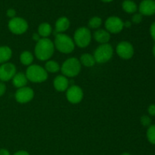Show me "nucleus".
<instances>
[{"label": "nucleus", "instance_id": "e433bc0d", "mask_svg": "<svg viewBox=\"0 0 155 155\" xmlns=\"http://www.w3.org/2000/svg\"><path fill=\"white\" fill-rule=\"evenodd\" d=\"M153 54H154V56L155 58V45H154V47H153Z\"/></svg>", "mask_w": 155, "mask_h": 155}, {"label": "nucleus", "instance_id": "72a5a7b5", "mask_svg": "<svg viewBox=\"0 0 155 155\" xmlns=\"http://www.w3.org/2000/svg\"><path fill=\"white\" fill-rule=\"evenodd\" d=\"M40 39H41L40 36H39L38 33H33V40L36 41V42H37L38 41H39Z\"/></svg>", "mask_w": 155, "mask_h": 155}, {"label": "nucleus", "instance_id": "9d476101", "mask_svg": "<svg viewBox=\"0 0 155 155\" xmlns=\"http://www.w3.org/2000/svg\"><path fill=\"white\" fill-rule=\"evenodd\" d=\"M67 99L71 104H79L83 98V89L78 86L73 85L66 91Z\"/></svg>", "mask_w": 155, "mask_h": 155}, {"label": "nucleus", "instance_id": "f8f14e48", "mask_svg": "<svg viewBox=\"0 0 155 155\" xmlns=\"http://www.w3.org/2000/svg\"><path fill=\"white\" fill-rule=\"evenodd\" d=\"M16 73V67L14 64L9 62L2 64L0 66V80L2 82L9 81L12 80Z\"/></svg>", "mask_w": 155, "mask_h": 155}, {"label": "nucleus", "instance_id": "412c9836", "mask_svg": "<svg viewBox=\"0 0 155 155\" xmlns=\"http://www.w3.org/2000/svg\"><path fill=\"white\" fill-rule=\"evenodd\" d=\"M122 8L124 12L129 14L136 13V11L138 10L136 3L132 0H124L122 3Z\"/></svg>", "mask_w": 155, "mask_h": 155}, {"label": "nucleus", "instance_id": "9b49d317", "mask_svg": "<svg viewBox=\"0 0 155 155\" xmlns=\"http://www.w3.org/2000/svg\"><path fill=\"white\" fill-rule=\"evenodd\" d=\"M15 99L20 104H27L32 101L34 97V92L33 89L28 86L18 89L15 92Z\"/></svg>", "mask_w": 155, "mask_h": 155}, {"label": "nucleus", "instance_id": "a211bd4d", "mask_svg": "<svg viewBox=\"0 0 155 155\" xmlns=\"http://www.w3.org/2000/svg\"><path fill=\"white\" fill-rule=\"evenodd\" d=\"M12 57V50L10 47L3 45L0 46V64L7 63Z\"/></svg>", "mask_w": 155, "mask_h": 155}, {"label": "nucleus", "instance_id": "ddd939ff", "mask_svg": "<svg viewBox=\"0 0 155 155\" xmlns=\"http://www.w3.org/2000/svg\"><path fill=\"white\" fill-rule=\"evenodd\" d=\"M139 10L142 15H154L155 14V0H142L139 6Z\"/></svg>", "mask_w": 155, "mask_h": 155}, {"label": "nucleus", "instance_id": "7ed1b4c3", "mask_svg": "<svg viewBox=\"0 0 155 155\" xmlns=\"http://www.w3.org/2000/svg\"><path fill=\"white\" fill-rule=\"evenodd\" d=\"M25 74L29 81L36 83H43L48 77L45 68L38 64H31L28 66Z\"/></svg>", "mask_w": 155, "mask_h": 155}, {"label": "nucleus", "instance_id": "7c9ffc66", "mask_svg": "<svg viewBox=\"0 0 155 155\" xmlns=\"http://www.w3.org/2000/svg\"><path fill=\"white\" fill-rule=\"evenodd\" d=\"M150 33H151V37L155 41V22L153 23L151 25V27H150Z\"/></svg>", "mask_w": 155, "mask_h": 155}, {"label": "nucleus", "instance_id": "393cba45", "mask_svg": "<svg viewBox=\"0 0 155 155\" xmlns=\"http://www.w3.org/2000/svg\"><path fill=\"white\" fill-rule=\"evenodd\" d=\"M147 139L152 145H155V125H151L147 130Z\"/></svg>", "mask_w": 155, "mask_h": 155}, {"label": "nucleus", "instance_id": "c85d7f7f", "mask_svg": "<svg viewBox=\"0 0 155 155\" xmlns=\"http://www.w3.org/2000/svg\"><path fill=\"white\" fill-rule=\"evenodd\" d=\"M6 92V86L3 82H0V97L2 96Z\"/></svg>", "mask_w": 155, "mask_h": 155}, {"label": "nucleus", "instance_id": "a878e982", "mask_svg": "<svg viewBox=\"0 0 155 155\" xmlns=\"http://www.w3.org/2000/svg\"><path fill=\"white\" fill-rule=\"evenodd\" d=\"M141 124L143 127H149L151 125V119L147 115H143L140 119Z\"/></svg>", "mask_w": 155, "mask_h": 155}, {"label": "nucleus", "instance_id": "aec40b11", "mask_svg": "<svg viewBox=\"0 0 155 155\" xmlns=\"http://www.w3.org/2000/svg\"><path fill=\"white\" fill-rule=\"evenodd\" d=\"M80 62L81 65H83L86 68H92L96 63L94 56L89 53H85L82 54L80 58Z\"/></svg>", "mask_w": 155, "mask_h": 155}, {"label": "nucleus", "instance_id": "f03ea898", "mask_svg": "<svg viewBox=\"0 0 155 155\" xmlns=\"http://www.w3.org/2000/svg\"><path fill=\"white\" fill-rule=\"evenodd\" d=\"M54 48L64 54H70L74 51L75 43L74 39L64 33H58L55 35L54 42Z\"/></svg>", "mask_w": 155, "mask_h": 155}, {"label": "nucleus", "instance_id": "dca6fc26", "mask_svg": "<svg viewBox=\"0 0 155 155\" xmlns=\"http://www.w3.org/2000/svg\"><path fill=\"white\" fill-rule=\"evenodd\" d=\"M71 23L69 19L67 17H61L56 21L55 23V33H64L65 31L69 29Z\"/></svg>", "mask_w": 155, "mask_h": 155}, {"label": "nucleus", "instance_id": "b1692460", "mask_svg": "<svg viewBox=\"0 0 155 155\" xmlns=\"http://www.w3.org/2000/svg\"><path fill=\"white\" fill-rule=\"evenodd\" d=\"M101 24H102V20L98 16L92 18L88 23V26L90 29H99Z\"/></svg>", "mask_w": 155, "mask_h": 155}, {"label": "nucleus", "instance_id": "20e7f679", "mask_svg": "<svg viewBox=\"0 0 155 155\" xmlns=\"http://www.w3.org/2000/svg\"><path fill=\"white\" fill-rule=\"evenodd\" d=\"M82 65L80 60L77 58H68L61 66V71L62 75L66 77H75L78 75L81 71Z\"/></svg>", "mask_w": 155, "mask_h": 155}, {"label": "nucleus", "instance_id": "2eb2a0df", "mask_svg": "<svg viewBox=\"0 0 155 155\" xmlns=\"http://www.w3.org/2000/svg\"><path fill=\"white\" fill-rule=\"evenodd\" d=\"M93 38L97 42L101 44L108 43L110 39V33L104 29H98L94 33Z\"/></svg>", "mask_w": 155, "mask_h": 155}, {"label": "nucleus", "instance_id": "2f4dec72", "mask_svg": "<svg viewBox=\"0 0 155 155\" xmlns=\"http://www.w3.org/2000/svg\"><path fill=\"white\" fill-rule=\"evenodd\" d=\"M13 155H30L27 151H24V150H21V151H18L17 152H15Z\"/></svg>", "mask_w": 155, "mask_h": 155}, {"label": "nucleus", "instance_id": "4468645a", "mask_svg": "<svg viewBox=\"0 0 155 155\" xmlns=\"http://www.w3.org/2000/svg\"><path fill=\"white\" fill-rule=\"evenodd\" d=\"M53 86L58 92H65L69 88V80L64 75L57 76L53 81Z\"/></svg>", "mask_w": 155, "mask_h": 155}, {"label": "nucleus", "instance_id": "6ab92c4d", "mask_svg": "<svg viewBox=\"0 0 155 155\" xmlns=\"http://www.w3.org/2000/svg\"><path fill=\"white\" fill-rule=\"evenodd\" d=\"M52 33V27L48 23L44 22L39 24L38 27V34L41 38H48Z\"/></svg>", "mask_w": 155, "mask_h": 155}, {"label": "nucleus", "instance_id": "4c0bfd02", "mask_svg": "<svg viewBox=\"0 0 155 155\" xmlns=\"http://www.w3.org/2000/svg\"><path fill=\"white\" fill-rule=\"evenodd\" d=\"M120 155H131V154L128 152H124V153H123V154H121Z\"/></svg>", "mask_w": 155, "mask_h": 155}, {"label": "nucleus", "instance_id": "6e6552de", "mask_svg": "<svg viewBox=\"0 0 155 155\" xmlns=\"http://www.w3.org/2000/svg\"><path fill=\"white\" fill-rule=\"evenodd\" d=\"M105 30L110 33H119L124 30V22L117 16H110L104 23Z\"/></svg>", "mask_w": 155, "mask_h": 155}, {"label": "nucleus", "instance_id": "c756f323", "mask_svg": "<svg viewBox=\"0 0 155 155\" xmlns=\"http://www.w3.org/2000/svg\"><path fill=\"white\" fill-rule=\"evenodd\" d=\"M148 111L151 116H155V104H151L148 107Z\"/></svg>", "mask_w": 155, "mask_h": 155}, {"label": "nucleus", "instance_id": "0eeeda50", "mask_svg": "<svg viewBox=\"0 0 155 155\" xmlns=\"http://www.w3.org/2000/svg\"><path fill=\"white\" fill-rule=\"evenodd\" d=\"M8 29L12 33L16 35L24 34L28 30V23L25 19L20 17H15L9 21Z\"/></svg>", "mask_w": 155, "mask_h": 155}, {"label": "nucleus", "instance_id": "4be33fe9", "mask_svg": "<svg viewBox=\"0 0 155 155\" xmlns=\"http://www.w3.org/2000/svg\"><path fill=\"white\" fill-rule=\"evenodd\" d=\"M33 59H34V56L29 51H23L20 55V61L22 64L25 65V66L31 65L33 61Z\"/></svg>", "mask_w": 155, "mask_h": 155}, {"label": "nucleus", "instance_id": "5701e85b", "mask_svg": "<svg viewBox=\"0 0 155 155\" xmlns=\"http://www.w3.org/2000/svg\"><path fill=\"white\" fill-rule=\"evenodd\" d=\"M45 70L47 73L50 74H56L61 70V66L57 61L53 60H48L45 64Z\"/></svg>", "mask_w": 155, "mask_h": 155}, {"label": "nucleus", "instance_id": "cd10ccee", "mask_svg": "<svg viewBox=\"0 0 155 155\" xmlns=\"http://www.w3.org/2000/svg\"><path fill=\"white\" fill-rule=\"evenodd\" d=\"M6 15H7V16L8 18H10L12 19V18H14L16 17V11L13 8H9L7 11V12H6Z\"/></svg>", "mask_w": 155, "mask_h": 155}, {"label": "nucleus", "instance_id": "c9c22d12", "mask_svg": "<svg viewBox=\"0 0 155 155\" xmlns=\"http://www.w3.org/2000/svg\"><path fill=\"white\" fill-rule=\"evenodd\" d=\"M101 1L104 2H112L113 0H101Z\"/></svg>", "mask_w": 155, "mask_h": 155}, {"label": "nucleus", "instance_id": "bb28decb", "mask_svg": "<svg viewBox=\"0 0 155 155\" xmlns=\"http://www.w3.org/2000/svg\"><path fill=\"white\" fill-rule=\"evenodd\" d=\"M132 21H133V23H134V24H140L142 21V15H141L140 13L135 14L133 16V18H132Z\"/></svg>", "mask_w": 155, "mask_h": 155}, {"label": "nucleus", "instance_id": "423d86ee", "mask_svg": "<svg viewBox=\"0 0 155 155\" xmlns=\"http://www.w3.org/2000/svg\"><path fill=\"white\" fill-rule=\"evenodd\" d=\"M92 33L89 28L82 27L77 29L74 35V42L75 45L80 48H86L90 44L92 40Z\"/></svg>", "mask_w": 155, "mask_h": 155}, {"label": "nucleus", "instance_id": "1a4fd4ad", "mask_svg": "<svg viewBox=\"0 0 155 155\" xmlns=\"http://www.w3.org/2000/svg\"><path fill=\"white\" fill-rule=\"evenodd\" d=\"M116 52L117 55L122 59L129 60L132 58L134 54V48L130 42L122 41L117 45Z\"/></svg>", "mask_w": 155, "mask_h": 155}, {"label": "nucleus", "instance_id": "f3484780", "mask_svg": "<svg viewBox=\"0 0 155 155\" xmlns=\"http://www.w3.org/2000/svg\"><path fill=\"white\" fill-rule=\"evenodd\" d=\"M27 82H28V80L27 78V76L22 72L16 73V74L12 78V83L14 86L18 89H21L27 86Z\"/></svg>", "mask_w": 155, "mask_h": 155}, {"label": "nucleus", "instance_id": "473e14b6", "mask_svg": "<svg viewBox=\"0 0 155 155\" xmlns=\"http://www.w3.org/2000/svg\"><path fill=\"white\" fill-rule=\"evenodd\" d=\"M0 155H11L10 152L7 149L5 148H1L0 149Z\"/></svg>", "mask_w": 155, "mask_h": 155}, {"label": "nucleus", "instance_id": "39448f33", "mask_svg": "<svg viewBox=\"0 0 155 155\" xmlns=\"http://www.w3.org/2000/svg\"><path fill=\"white\" fill-rule=\"evenodd\" d=\"M114 54V48L109 43L101 44L94 51V58L95 62L104 64L109 61L112 58Z\"/></svg>", "mask_w": 155, "mask_h": 155}, {"label": "nucleus", "instance_id": "f257e3e1", "mask_svg": "<svg viewBox=\"0 0 155 155\" xmlns=\"http://www.w3.org/2000/svg\"><path fill=\"white\" fill-rule=\"evenodd\" d=\"M54 52V42L48 38H41L36 44L34 49L36 58L42 61H48Z\"/></svg>", "mask_w": 155, "mask_h": 155}, {"label": "nucleus", "instance_id": "f704fd0d", "mask_svg": "<svg viewBox=\"0 0 155 155\" xmlns=\"http://www.w3.org/2000/svg\"><path fill=\"white\" fill-rule=\"evenodd\" d=\"M131 26H132V22H130V21H126V22H124V27L129 28V27H130Z\"/></svg>", "mask_w": 155, "mask_h": 155}]
</instances>
